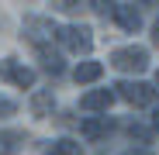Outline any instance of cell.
Returning <instances> with one entry per match:
<instances>
[{
  "mask_svg": "<svg viewBox=\"0 0 159 155\" xmlns=\"http://www.w3.org/2000/svg\"><path fill=\"white\" fill-rule=\"evenodd\" d=\"M24 38H28L35 48L48 45L52 38H56V24H52V17H28V21H24Z\"/></svg>",
  "mask_w": 159,
  "mask_h": 155,
  "instance_id": "cell-5",
  "label": "cell"
},
{
  "mask_svg": "<svg viewBox=\"0 0 159 155\" xmlns=\"http://www.w3.org/2000/svg\"><path fill=\"white\" fill-rule=\"evenodd\" d=\"M152 45H159V21L152 24Z\"/></svg>",
  "mask_w": 159,
  "mask_h": 155,
  "instance_id": "cell-15",
  "label": "cell"
},
{
  "mask_svg": "<svg viewBox=\"0 0 159 155\" xmlns=\"http://www.w3.org/2000/svg\"><path fill=\"white\" fill-rule=\"evenodd\" d=\"M28 141V135L17 131V127H7V131H0V155H14L21 152V145Z\"/></svg>",
  "mask_w": 159,
  "mask_h": 155,
  "instance_id": "cell-9",
  "label": "cell"
},
{
  "mask_svg": "<svg viewBox=\"0 0 159 155\" xmlns=\"http://www.w3.org/2000/svg\"><path fill=\"white\" fill-rule=\"evenodd\" d=\"M0 80L11 83V86H17V90H31L35 86V69L21 66L17 59H4V62H0Z\"/></svg>",
  "mask_w": 159,
  "mask_h": 155,
  "instance_id": "cell-4",
  "label": "cell"
},
{
  "mask_svg": "<svg viewBox=\"0 0 159 155\" xmlns=\"http://www.w3.org/2000/svg\"><path fill=\"white\" fill-rule=\"evenodd\" d=\"M107 127H111V124L104 121V117H87L83 124H80V135H83L87 141H97V138H100L104 131H107Z\"/></svg>",
  "mask_w": 159,
  "mask_h": 155,
  "instance_id": "cell-12",
  "label": "cell"
},
{
  "mask_svg": "<svg viewBox=\"0 0 159 155\" xmlns=\"http://www.w3.org/2000/svg\"><path fill=\"white\" fill-rule=\"evenodd\" d=\"M104 76V62H93V59H83L76 69H73V80L80 83V86H90V83H97Z\"/></svg>",
  "mask_w": 159,
  "mask_h": 155,
  "instance_id": "cell-8",
  "label": "cell"
},
{
  "mask_svg": "<svg viewBox=\"0 0 159 155\" xmlns=\"http://www.w3.org/2000/svg\"><path fill=\"white\" fill-rule=\"evenodd\" d=\"M111 66L118 72H145L149 69V48L145 45H121L111 52Z\"/></svg>",
  "mask_w": 159,
  "mask_h": 155,
  "instance_id": "cell-2",
  "label": "cell"
},
{
  "mask_svg": "<svg viewBox=\"0 0 159 155\" xmlns=\"http://www.w3.org/2000/svg\"><path fill=\"white\" fill-rule=\"evenodd\" d=\"M52 107H56V93L52 90H38L35 97H31V114L42 121V117H48L52 114Z\"/></svg>",
  "mask_w": 159,
  "mask_h": 155,
  "instance_id": "cell-11",
  "label": "cell"
},
{
  "mask_svg": "<svg viewBox=\"0 0 159 155\" xmlns=\"http://www.w3.org/2000/svg\"><path fill=\"white\" fill-rule=\"evenodd\" d=\"M56 38L66 52H73V55H90L93 48V31L87 28V24H66V28H56Z\"/></svg>",
  "mask_w": 159,
  "mask_h": 155,
  "instance_id": "cell-1",
  "label": "cell"
},
{
  "mask_svg": "<svg viewBox=\"0 0 159 155\" xmlns=\"http://www.w3.org/2000/svg\"><path fill=\"white\" fill-rule=\"evenodd\" d=\"M152 127H156V131H159V110L152 114Z\"/></svg>",
  "mask_w": 159,
  "mask_h": 155,
  "instance_id": "cell-16",
  "label": "cell"
},
{
  "mask_svg": "<svg viewBox=\"0 0 159 155\" xmlns=\"http://www.w3.org/2000/svg\"><path fill=\"white\" fill-rule=\"evenodd\" d=\"M156 86H159V72H156Z\"/></svg>",
  "mask_w": 159,
  "mask_h": 155,
  "instance_id": "cell-18",
  "label": "cell"
},
{
  "mask_svg": "<svg viewBox=\"0 0 159 155\" xmlns=\"http://www.w3.org/2000/svg\"><path fill=\"white\" fill-rule=\"evenodd\" d=\"M11 114H17V103L14 100H0V117H11Z\"/></svg>",
  "mask_w": 159,
  "mask_h": 155,
  "instance_id": "cell-14",
  "label": "cell"
},
{
  "mask_svg": "<svg viewBox=\"0 0 159 155\" xmlns=\"http://www.w3.org/2000/svg\"><path fill=\"white\" fill-rule=\"evenodd\" d=\"M125 155H152V152H125Z\"/></svg>",
  "mask_w": 159,
  "mask_h": 155,
  "instance_id": "cell-17",
  "label": "cell"
},
{
  "mask_svg": "<svg viewBox=\"0 0 159 155\" xmlns=\"http://www.w3.org/2000/svg\"><path fill=\"white\" fill-rule=\"evenodd\" d=\"M114 90H118V97H121V100H128V103H131V107H149V103H156V97H159V90H156V86L139 83V80H125V83H118Z\"/></svg>",
  "mask_w": 159,
  "mask_h": 155,
  "instance_id": "cell-3",
  "label": "cell"
},
{
  "mask_svg": "<svg viewBox=\"0 0 159 155\" xmlns=\"http://www.w3.org/2000/svg\"><path fill=\"white\" fill-rule=\"evenodd\" d=\"M38 59H42V69H45V72H52V76H59V72L66 69V62H62V52L48 48V45H42V48H38Z\"/></svg>",
  "mask_w": 159,
  "mask_h": 155,
  "instance_id": "cell-10",
  "label": "cell"
},
{
  "mask_svg": "<svg viewBox=\"0 0 159 155\" xmlns=\"http://www.w3.org/2000/svg\"><path fill=\"white\" fill-rule=\"evenodd\" d=\"M45 155H80V145L73 138H56L45 145Z\"/></svg>",
  "mask_w": 159,
  "mask_h": 155,
  "instance_id": "cell-13",
  "label": "cell"
},
{
  "mask_svg": "<svg viewBox=\"0 0 159 155\" xmlns=\"http://www.w3.org/2000/svg\"><path fill=\"white\" fill-rule=\"evenodd\" d=\"M111 17H114L118 28L128 31V35H135V31L142 28V11H139L135 4H114V7H111Z\"/></svg>",
  "mask_w": 159,
  "mask_h": 155,
  "instance_id": "cell-6",
  "label": "cell"
},
{
  "mask_svg": "<svg viewBox=\"0 0 159 155\" xmlns=\"http://www.w3.org/2000/svg\"><path fill=\"white\" fill-rule=\"evenodd\" d=\"M111 103H114V93L111 90H87L83 97H80V110L97 114V110H107Z\"/></svg>",
  "mask_w": 159,
  "mask_h": 155,
  "instance_id": "cell-7",
  "label": "cell"
}]
</instances>
